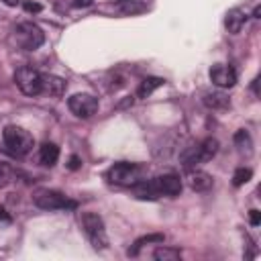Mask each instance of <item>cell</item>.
Returning <instances> with one entry per match:
<instances>
[{
  "instance_id": "1",
  "label": "cell",
  "mask_w": 261,
  "mask_h": 261,
  "mask_svg": "<svg viewBox=\"0 0 261 261\" xmlns=\"http://www.w3.org/2000/svg\"><path fill=\"white\" fill-rule=\"evenodd\" d=\"M2 139H4L6 149H8L12 155H16V157L27 155V153L33 149V145H35L33 135H31L29 130H24L22 126H16V124H8V126L4 128V133H2Z\"/></svg>"
},
{
  "instance_id": "2",
  "label": "cell",
  "mask_w": 261,
  "mask_h": 261,
  "mask_svg": "<svg viewBox=\"0 0 261 261\" xmlns=\"http://www.w3.org/2000/svg\"><path fill=\"white\" fill-rule=\"evenodd\" d=\"M14 41L20 49L24 51H35L43 45L45 41V33L41 31V27H37L35 22H20L14 29Z\"/></svg>"
},
{
  "instance_id": "3",
  "label": "cell",
  "mask_w": 261,
  "mask_h": 261,
  "mask_svg": "<svg viewBox=\"0 0 261 261\" xmlns=\"http://www.w3.org/2000/svg\"><path fill=\"white\" fill-rule=\"evenodd\" d=\"M82 226L88 234V239L92 241V245L96 249H104L108 245V239H106V230H104V222L98 214L94 212H84L82 214Z\"/></svg>"
},
{
  "instance_id": "4",
  "label": "cell",
  "mask_w": 261,
  "mask_h": 261,
  "mask_svg": "<svg viewBox=\"0 0 261 261\" xmlns=\"http://www.w3.org/2000/svg\"><path fill=\"white\" fill-rule=\"evenodd\" d=\"M216 151H218V141L212 139V137H208V139H204L200 145H196V147H192L190 151H186V153L181 155V159H184V163L190 167V165H198V163L210 161V159L216 155Z\"/></svg>"
},
{
  "instance_id": "5",
  "label": "cell",
  "mask_w": 261,
  "mask_h": 261,
  "mask_svg": "<svg viewBox=\"0 0 261 261\" xmlns=\"http://www.w3.org/2000/svg\"><path fill=\"white\" fill-rule=\"evenodd\" d=\"M14 84L18 90L27 96H37L41 94V73L29 65H22L14 71Z\"/></svg>"
},
{
  "instance_id": "6",
  "label": "cell",
  "mask_w": 261,
  "mask_h": 261,
  "mask_svg": "<svg viewBox=\"0 0 261 261\" xmlns=\"http://www.w3.org/2000/svg\"><path fill=\"white\" fill-rule=\"evenodd\" d=\"M35 204L43 210H61V208H75V202L67 200V196H63L57 190H39L35 194Z\"/></svg>"
},
{
  "instance_id": "7",
  "label": "cell",
  "mask_w": 261,
  "mask_h": 261,
  "mask_svg": "<svg viewBox=\"0 0 261 261\" xmlns=\"http://www.w3.org/2000/svg\"><path fill=\"white\" fill-rule=\"evenodd\" d=\"M139 173H141L139 165L120 161V163H114V165L108 169L106 177H108V181L118 184V186H133V184L139 179Z\"/></svg>"
},
{
  "instance_id": "8",
  "label": "cell",
  "mask_w": 261,
  "mask_h": 261,
  "mask_svg": "<svg viewBox=\"0 0 261 261\" xmlns=\"http://www.w3.org/2000/svg\"><path fill=\"white\" fill-rule=\"evenodd\" d=\"M67 106L77 118H90L98 110V98L92 94H73L67 100Z\"/></svg>"
},
{
  "instance_id": "9",
  "label": "cell",
  "mask_w": 261,
  "mask_h": 261,
  "mask_svg": "<svg viewBox=\"0 0 261 261\" xmlns=\"http://www.w3.org/2000/svg\"><path fill=\"white\" fill-rule=\"evenodd\" d=\"M210 82L218 88H232L237 84V71L230 65L216 63L210 67Z\"/></svg>"
},
{
  "instance_id": "10",
  "label": "cell",
  "mask_w": 261,
  "mask_h": 261,
  "mask_svg": "<svg viewBox=\"0 0 261 261\" xmlns=\"http://www.w3.org/2000/svg\"><path fill=\"white\" fill-rule=\"evenodd\" d=\"M153 179H155V186L159 190V196H177L184 188L179 175H175V173H163V175H157Z\"/></svg>"
},
{
  "instance_id": "11",
  "label": "cell",
  "mask_w": 261,
  "mask_h": 261,
  "mask_svg": "<svg viewBox=\"0 0 261 261\" xmlns=\"http://www.w3.org/2000/svg\"><path fill=\"white\" fill-rule=\"evenodd\" d=\"M65 88H67V84L63 77L53 75V73H41V94L59 98L65 94Z\"/></svg>"
},
{
  "instance_id": "12",
  "label": "cell",
  "mask_w": 261,
  "mask_h": 261,
  "mask_svg": "<svg viewBox=\"0 0 261 261\" xmlns=\"http://www.w3.org/2000/svg\"><path fill=\"white\" fill-rule=\"evenodd\" d=\"M133 194L139 200H157L159 198V190L155 186V179H141L133 184Z\"/></svg>"
},
{
  "instance_id": "13",
  "label": "cell",
  "mask_w": 261,
  "mask_h": 261,
  "mask_svg": "<svg viewBox=\"0 0 261 261\" xmlns=\"http://www.w3.org/2000/svg\"><path fill=\"white\" fill-rule=\"evenodd\" d=\"M245 20H247V14H245L243 10H239V8H232V10L226 12L224 27L228 29V33L237 35V33H241V29L245 27Z\"/></svg>"
},
{
  "instance_id": "14",
  "label": "cell",
  "mask_w": 261,
  "mask_h": 261,
  "mask_svg": "<svg viewBox=\"0 0 261 261\" xmlns=\"http://www.w3.org/2000/svg\"><path fill=\"white\" fill-rule=\"evenodd\" d=\"M39 157H41V163L43 165H55L57 159H59V147L55 143H43L41 145V151H39Z\"/></svg>"
},
{
  "instance_id": "15",
  "label": "cell",
  "mask_w": 261,
  "mask_h": 261,
  "mask_svg": "<svg viewBox=\"0 0 261 261\" xmlns=\"http://www.w3.org/2000/svg\"><path fill=\"white\" fill-rule=\"evenodd\" d=\"M212 186V175H208L206 171H196L190 175V188L194 192H206Z\"/></svg>"
},
{
  "instance_id": "16",
  "label": "cell",
  "mask_w": 261,
  "mask_h": 261,
  "mask_svg": "<svg viewBox=\"0 0 261 261\" xmlns=\"http://www.w3.org/2000/svg\"><path fill=\"white\" fill-rule=\"evenodd\" d=\"M204 104L212 110H226L230 106L228 98L222 94V92H212V94H206L204 96Z\"/></svg>"
},
{
  "instance_id": "17",
  "label": "cell",
  "mask_w": 261,
  "mask_h": 261,
  "mask_svg": "<svg viewBox=\"0 0 261 261\" xmlns=\"http://www.w3.org/2000/svg\"><path fill=\"white\" fill-rule=\"evenodd\" d=\"M163 86V80L161 77H145L141 84H139V90H137V96L139 98H147V96H151L157 88H161Z\"/></svg>"
},
{
  "instance_id": "18",
  "label": "cell",
  "mask_w": 261,
  "mask_h": 261,
  "mask_svg": "<svg viewBox=\"0 0 261 261\" xmlns=\"http://www.w3.org/2000/svg\"><path fill=\"white\" fill-rule=\"evenodd\" d=\"M116 8L122 12V14H141L147 10V6L139 0H118L116 2Z\"/></svg>"
},
{
  "instance_id": "19",
  "label": "cell",
  "mask_w": 261,
  "mask_h": 261,
  "mask_svg": "<svg viewBox=\"0 0 261 261\" xmlns=\"http://www.w3.org/2000/svg\"><path fill=\"white\" fill-rule=\"evenodd\" d=\"M153 257L157 261H177L181 257L179 249H171V247H159L153 251Z\"/></svg>"
},
{
  "instance_id": "20",
  "label": "cell",
  "mask_w": 261,
  "mask_h": 261,
  "mask_svg": "<svg viewBox=\"0 0 261 261\" xmlns=\"http://www.w3.org/2000/svg\"><path fill=\"white\" fill-rule=\"evenodd\" d=\"M163 234L161 232H155V234H147V237H141V239H137V243H135V247L133 249H128V255H137V251L143 247V245H149V243H163Z\"/></svg>"
},
{
  "instance_id": "21",
  "label": "cell",
  "mask_w": 261,
  "mask_h": 261,
  "mask_svg": "<svg viewBox=\"0 0 261 261\" xmlns=\"http://www.w3.org/2000/svg\"><path fill=\"white\" fill-rule=\"evenodd\" d=\"M234 145L241 149V151H251V135L245 130V128H241V130H237L234 133Z\"/></svg>"
},
{
  "instance_id": "22",
  "label": "cell",
  "mask_w": 261,
  "mask_h": 261,
  "mask_svg": "<svg viewBox=\"0 0 261 261\" xmlns=\"http://www.w3.org/2000/svg\"><path fill=\"white\" fill-rule=\"evenodd\" d=\"M251 175H253V171H251L249 167H239V169L234 171V175H232V184L239 188V186L247 184V181L251 179Z\"/></svg>"
},
{
  "instance_id": "23",
  "label": "cell",
  "mask_w": 261,
  "mask_h": 261,
  "mask_svg": "<svg viewBox=\"0 0 261 261\" xmlns=\"http://www.w3.org/2000/svg\"><path fill=\"white\" fill-rule=\"evenodd\" d=\"M10 181V169L6 165H0V188H4Z\"/></svg>"
},
{
  "instance_id": "24",
  "label": "cell",
  "mask_w": 261,
  "mask_h": 261,
  "mask_svg": "<svg viewBox=\"0 0 261 261\" xmlns=\"http://www.w3.org/2000/svg\"><path fill=\"white\" fill-rule=\"evenodd\" d=\"M10 222H12L10 214H8L4 208H0V228H2V226H6V224H10Z\"/></svg>"
},
{
  "instance_id": "25",
  "label": "cell",
  "mask_w": 261,
  "mask_h": 261,
  "mask_svg": "<svg viewBox=\"0 0 261 261\" xmlns=\"http://www.w3.org/2000/svg\"><path fill=\"white\" fill-rule=\"evenodd\" d=\"M249 218H251V224L257 226V224L261 222V212H259V210H251V212H249Z\"/></svg>"
},
{
  "instance_id": "26",
  "label": "cell",
  "mask_w": 261,
  "mask_h": 261,
  "mask_svg": "<svg viewBox=\"0 0 261 261\" xmlns=\"http://www.w3.org/2000/svg\"><path fill=\"white\" fill-rule=\"evenodd\" d=\"M24 10H27V12H39V10H41V4H37V2H27V4H24Z\"/></svg>"
},
{
  "instance_id": "27",
  "label": "cell",
  "mask_w": 261,
  "mask_h": 261,
  "mask_svg": "<svg viewBox=\"0 0 261 261\" xmlns=\"http://www.w3.org/2000/svg\"><path fill=\"white\" fill-rule=\"evenodd\" d=\"M80 165H82V159H80L77 155H71V157H69V169H77Z\"/></svg>"
},
{
  "instance_id": "28",
  "label": "cell",
  "mask_w": 261,
  "mask_h": 261,
  "mask_svg": "<svg viewBox=\"0 0 261 261\" xmlns=\"http://www.w3.org/2000/svg\"><path fill=\"white\" fill-rule=\"evenodd\" d=\"M94 0H73V6L75 8H86V6H90Z\"/></svg>"
},
{
  "instance_id": "29",
  "label": "cell",
  "mask_w": 261,
  "mask_h": 261,
  "mask_svg": "<svg viewBox=\"0 0 261 261\" xmlns=\"http://www.w3.org/2000/svg\"><path fill=\"white\" fill-rule=\"evenodd\" d=\"M0 2H4L6 6H16V4L20 2V0H0Z\"/></svg>"
},
{
  "instance_id": "30",
  "label": "cell",
  "mask_w": 261,
  "mask_h": 261,
  "mask_svg": "<svg viewBox=\"0 0 261 261\" xmlns=\"http://www.w3.org/2000/svg\"><path fill=\"white\" fill-rule=\"evenodd\" d=\"M253 14H255V18H259V14H261V8H259V6H257V8H255V12H253Z\"/></svg>"
}]
</instances>
